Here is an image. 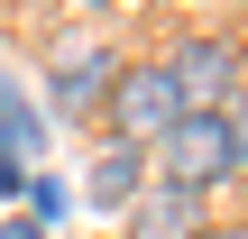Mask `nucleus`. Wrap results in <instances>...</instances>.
<instances>
[{"instance_id":"4","label":"nucleus","mask_w":248,"mask_h":239,"mask_svg":"<svg viewBox=\"0 0 248 239\" xmlns=\"http://www.w3.org/2000/svg\"><path fill=\"white\" fill-rule=\"evenodd\" d=\"M110 83H120V46H110V37H74V46L46 64L55 111H92V101H110Z\"/></svg>"},{"instance_id":"5","label":"nucleus","mask_w":248,"mask_h":239,"mask_svg":"<svg viewBox=\"0 0 248 239\" xmlns=\"http://www.w3.org/2000/svg\"><path fill=\"white\" fill-rule=\"evenodd\" d=\"M129 239H202V193H184V184H147L138 203H129Z\"/></svg>"},{"instance_id":"1","label":"nucleus","mask_w":248,"mask_h":239,"mask_svg":"<svg viewBox=\"0 0 248 239\" xmlns=\"http://www.w3.org/2000/svg\"><path fill=\"white\" fill-rule=\"evenodd\" d=\"M156 166H166V184L212 193V184H230V175H239V138H230V120H221V111H184V120L156 138Z\"/></svg>"},{"instance_id":"10","label":"nucleus","mask_w":248,"mask_h":239,"mask_svg":"<svg viewBox=\"0 0 248 239\" xmlns=\"http://www.w3.org/2000/svg\"><path fill=\"white\" fill-rule=\"evenodd\" d=\"M0 239H46V230H37L28 212H9V221H0Z\"/></svg>"},{"instance_id":"6","label":"nucleus","mask_w":248,"mask_h":239,"mask_svg":"<svg viewBox=\"0 0 248 239\" xmlns=\"http://www.w3.org/2000/svg\"><path fill=\"white\" fill-rule=\"evenodd\" d=\"M138 193H147V147H120V138H110L101 166H92V203H101V212H129Z\"/></svg>"},{"instance_id":"9","label":"nucleus","mask_w":248,"mask_h":239,"mask_svg":"<svg viewBox=\"0 0 248 239\" xmlns=\"http://www.w3.org/2000/svg\"><path fill=\"white\" fill-rule=\"evenodd\" d=\"M221 120H230V138H239V175H248V83L230 92V111H221Z\"/></svg>"},{"instance_id":"2","label":"nucleus","mask_w":248,"mask_h":239,"mask_svg":"<svg viewBox=\"0 0 248 239\" xmlns=\"http://www.w3.org/2000/svg\"><path fill=\"white\" fill-rule=\"evenodd\" d=\"M110 138L120 147H156L175 120H184V101H175V83H166V64H120V83H110Z\"/></svg>"},{"instance_id":"8","label":"nucleus","mask_w":248,"mask_h":239,"mask_svg":"<svg viewBox=\"0 0 248 239\" xmlns=\"http://www.w3.org/2000/svg\"><path fill=\"white\" fill-rule=\"evenodd\" d=\"M64 212H74V193H64L55 175H28V221H37V230H55Z\"/></svg>"},{"instance_id":"7","label":"nucleus","mask_w":248,"mask_h":239,"mask_svg":"<svg viewBox=\"0 0 248 239\" xmlns=\"http://www.w3.org/2000/svg\"><path fill=\"white\" fill-rule=\"evenodd\" d=\"M37 147H46V129H37V111L18 101V83H0V157H9L18 175H37V166H28Z\"/></svg>"},{"instance_id":"3","label":"nucleus","mask_w":248,"mask_h":239,"mask_svg":"<svg viewBox=\"0 0 248 239\" xmlns=\"http://www.w3.org/2000/svg\"><path fill=\"white\" fill-rule=\"evenodd\" d=\"M166 83H175V101H184V111H230V92H239V46L193 28V37H175Z\"/></svg>"}]
</instances>
